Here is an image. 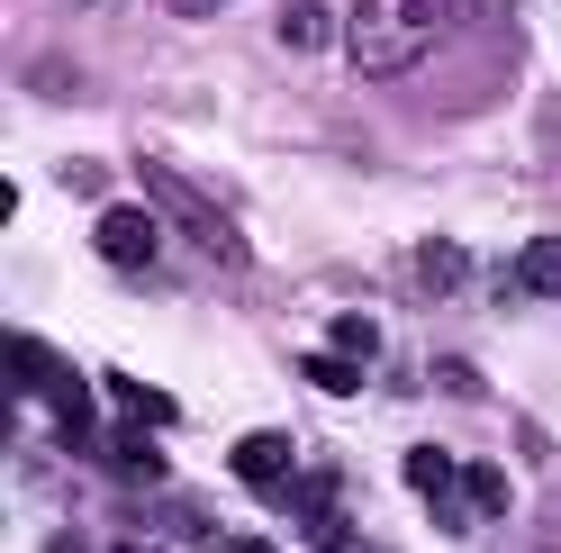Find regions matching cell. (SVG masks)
<instances>
[{
    "label": "cell",
    "instance_id": "obj_1",
    "mask_svg": "<svg viewBox=\"0 0 561 553\" xmlns=\"http://www.w3.org/2000/svg\"><path fill=\"white\" fill-rule=\"evenodd\" d=\"M480 0H363L354 27H344V55H354V74H408V64H426L453 27H471Z\"/></svg>",
    "mask_w": 561,
    "mask_h": 553
},
{
    "label": "cell",
    "instance_id": "obj_2",
    "mask_svg": "<svg viewBox=\"0 0 561 553\" xmlns=\"http://www.w3.org/2000/svg\"><path fill=\"white\" fill-rule=\"evenodd\" d=\"M0 354H10V382H19V391L55 399V436H64V444H100V427H91V391H82V372H73V363H55V345L10 336Z\"/></svg>",
    "mask_w": 561,
    "mask_h": 553
},
{
    "label": "cell",
    "instance_id": "obj_3",
    "mask_svg": "<svg viewBox=\"0 0 561 553\" xmlns=\"http://www.w3.org/2000/svg\"><path fill=\"white\" fill-rule=\"evenodd\" d=\"M146 200H154V210H172V227H182L199 255H218V263H244V236L227 227V210H218V200H208L199 182H182V172H172L163 155H146Z\"/></svg>",
    "mask_w": 561,
    "mask_h": 553
},
{
    "label": "cell",
    "instance_id": "obj_4",
    "mask_svg": "<svg viewBox=\"0 0 561 553\" xmlns=\"http://www.w3.org/2000/svg\"><path fill=\"white\" fill-rule=\"evenodd\" d=\"M91 246H100V263H118V272H146V263H154V210H100Z\"/></svg>",
    "mask_w": 561,
    "mask_h": 553
},
{
    "label": "cell",
    "instance_id": "obj_5",
    "mask_svg": "<svg viewBox=\"0 0 561 553\" xmlns=\"http://www.w3.org/2000/svg\"><path fill=\"white\" fill-rule=\"evenodd\" d=\"M290 508H299V535L318 544V553H344V544H354V517H344L335 481H299V490H290Z\"/></svg>",
    "mask_w": 561,
    "mask_h": 553
},
{
    "label": "cell",
    "instance_id": "obj_6",
    "mask_svg": "<svg viewBox=\"0 0 561 553\" xmlns=\"http://www.w3.org/2000/svg\"><path fill=\"white\" fill-rule=\"evenodd\" d=\"M236 481H244V490H290V472H299V454H290V436H236Z\"/></svg>",
    "mask_w": 561,
    "mask_h": 553
},
{
    "label": "cell",
    "instance_id": "obj_7",
    "mask_svg": "<svg viewBox=\"0 0 561 553\" xmlns=\"http://www.w3.org/2000/svg\"><path fill=\"white\" fill-rule=\"evenodd\" d=\"M516 291H535V300H561V236H535V246L516 255Z\"/></svg>",
    "mask_w": 561,
    "mask_h": 553
},
{
    "label": "cell",
    "instance_id": "obj_8",
    "mask_svg": "<svg viewBox=\"0 0 561 553\" xmlns=\"http://www.w3.org/2000/svg\"><path fill=\"white\" fill-rule=\"evenodd\" d=\"M462 272H471V255L453 246V236H435V246H416V282H426L435 300H444V291H462Z\"/></svg>",
    "mask_w": 561,
    "mask_h": 553
},
{
    "label": "cell",
    "instance_id": "obj_9",
    "mask_svg": "<svg viewBox=\"0 0 561 553\" xmlns=\"http://www.w3.org/2000/svg\"><path fill=\"white\" fill-rule=\"evenodd\" d=\"M308 382H318L327 399H354V391H363V354H344V345H327V354H308Z\"/></svg>",
    "mask_w": 561,
    "mask_h": 553
},
{
    "label": "cell",
    "instance_id": "obj_10",
    "mask_svg": "<svg viewBox=\"0 0 561 553\" xmlns=\"http://www.w3.org/2000/svg\"><path fill=\"white\" fill-rule=\"evenodd\" d=\"M110 399L127 408L136 427H172V399H163V391H146V382H136V372H110Z\"/></svg>",
    "mask_w": 561,
    "mask_h": 553
},
{
    "label": "cell",
    "instance_id": "obj_11",
    "mask_svg": "<svg viewBox=\"0 0 561 553\" xmlns=\"http://www.w3.org/2000/svg\"><path fill=\"white\" fill-rule=\"evenodd\" d=\"M335 37V19L318 10V0H290V10H280V46H299V55H318Z\"/></svg>",
    "mask_w": 561,
    "mask_h": 553
},
{
    "label": "cell",
    "instance_id": "obj_12",
    "mask_svg": "<svg viewBox=\"0 0 561 553\" xmlns=\"http://www.w3.org/2000/svg\"><path fill=\"white\" fill-rule=\"evenodd\" d=\"M462 499H471V517H507V472L499 463H471L462 472Z\"/></svg>",
    "mask_w": 561,
    "mask_h": 553
},
{
    "label": "cell",
    "instance_id": "obj_13",
    "mask_svg": "<svg viewBox=\"0 0 561 553\" xmlns=\"http://www.w3.org/2000/svg\"><path fill=\"white\" fill-rule=\"evenodd\" d=\"M110 454H118V472H136V481H163V444H146V436H110Z\"/></svg>",
    "mask_w": 561,
    "mask_h": 553
},
{
    "label": "cell",
    "instance_id": "obj_14",
    "mask_svg": "<svg viewBox=\"0 0 561 553\" xmlns=\"http://www.w3.org/2000/svg\"><path fill=\"white\" fill-rule=\"evenodd\" d=\"M335 345H344V354H380V318H363V308H344V318H335Z\"/></svg>",
    "mask_w": 561,
    "mask_h": 553
},
{
    "label": "cell",
    "instance_id": "obj_15",
    "mask_svg": "<svg viewBox=\"0 0 561 553\" xmlns=\"http://www.w3.org/2000/svg\"><path fill=\"white\" fill-rule=\"evenodd\" d=\"M227 0H172V19H218Z\"/></svg>",
    "mask_w": 561,
    "mask_h": 553
},
{
    "label": "cell",
    "instance_id": "obj_16",
    "mask_svg": "<svg viewBox=\"0 0 561 553\" xmlns=\"http://www.w3.org/2000/svg\"><path fill=\"white\" fill-rule=\"evenodd\" d=\"M227 553H280V544H272V535H236Z\"/></svg>",
    "mask_w": 561,
    "mask_h": 553
},
{
    "label": "cell",
    "instance_id": "obj_17",
    "mask_svg": "<svg viewBox=\"0 0 561 553\" xmlns=\"http://www.w3.org/2000/svg\"><path fill=\"white\" fill-rule=\"evenodd\" d=\"M118 553H154V544H118Z\"/></svg>",
    "mask_w": 561,
    "mask_h": 553
}]
</instances>
